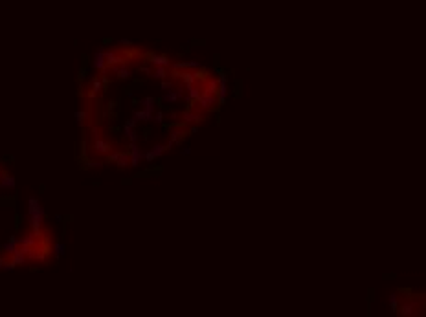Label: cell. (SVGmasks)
<instances>
[{
    "label": "cell",
    "mask_w": 426,
    "mask_h": 317,
    "mask_svg": "<svg viewBox=\"0 0 426 317\" xmlns=\"http://www.w3.org/2000/svg\"><path fill=\"white\" fill-rule=\"evenodd\" d=\"M390 306H391V310L393 312H397L399 310V295H397V293H391L390 295Z\"/></svg>",
    "instance_id": "cell-3"
},
{
    "label": "cell",
    "mask_w": 426,
    "mask_h": 317,
    "mask_svg": "<svg viewBox=\"0 0 426 317\" xmlns=\"http://www.w3.org/2000/svg\"><path fill=\"white\" fill-rule=\"evenodd\" d=\"M55 250L54 228L41 202L0 163V269L48 266Z\"/></svg>",
    "instance_id": "cell-2"
},
{
    "label": "cell",
    "mask_w": 426,
    "mask_h": 317,
    "mask_svg": "<svg viewBox=\"0 0 426 317\" xmlns=\"http://www.w3.org/2000/svg\"><path fill=\"white\" fill-rule=\"evenodd\" d=\"M226 92L197 63L127 42L108 46L79 90L83 160L116 171L156 162L197 132Z\"/></svg>",
    "instance_id": "cell-1"
}]
</instances>
